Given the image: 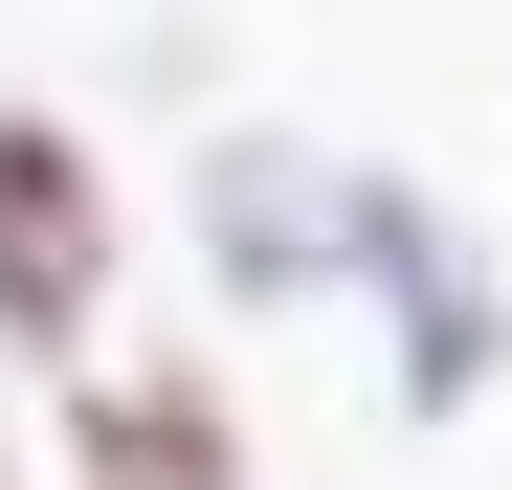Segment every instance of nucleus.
<instances>
[{"mask_svg":"<svg viewBox=\"0 0 512 490\" xmlns=\"http://www.w3.org/2000/svg\"><path fill=\"white\" fill-rule=\"evenodd\" d=\"M67 290H90V179H67L45 134H0V312H23V335H45Z\"/></svg>","mask_w":512,"mask_h":490,"instance_id":"1","label":"nucleus"}]
</instances>
